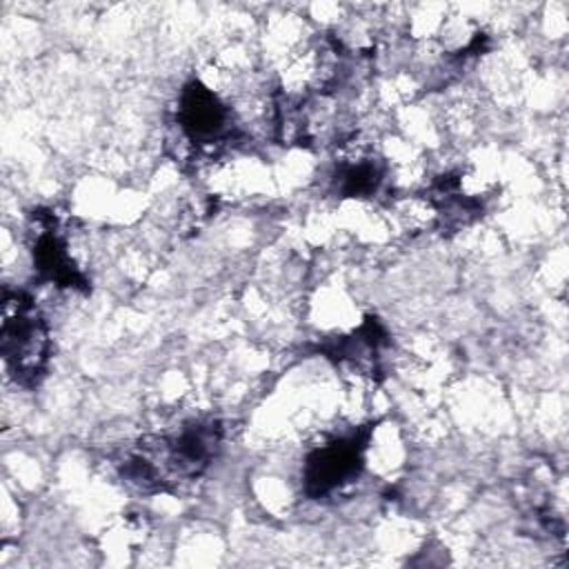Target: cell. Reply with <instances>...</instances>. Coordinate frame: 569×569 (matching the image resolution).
<instances>
[{
  "label": "cell",
  "mask_w": 569,
  "mask_h": 569,
  "mask_svg": "<svg viewBox=\"0 0 569 569\" xmlns=\"http://www.w3.org/2000/svg\"><path fill=\"white\" fill-rule=\"evenodd\" d=\"M2 356L16 380L33 382L49 360V329L36 302L22 291L4 293L2 300Z\"/></svg>",
  "instance_id": "1"
},
{
  "label": "cell",
  "mask_w": 569,
  "mask_h": 569,
  "mask_svg": "<svg viewBox=\"0 0 569 569\" xmlns=\"http://www.w3.org/2000/svg\"><path fill=\"white\" fill-rule=\"evenodd\" d=\"M362 467V445L358 438H336L318 445L305 462L302 480L311 498H325L356 480Z\"/></svg>",
  "instance_id": "2"
}]
</instances>
